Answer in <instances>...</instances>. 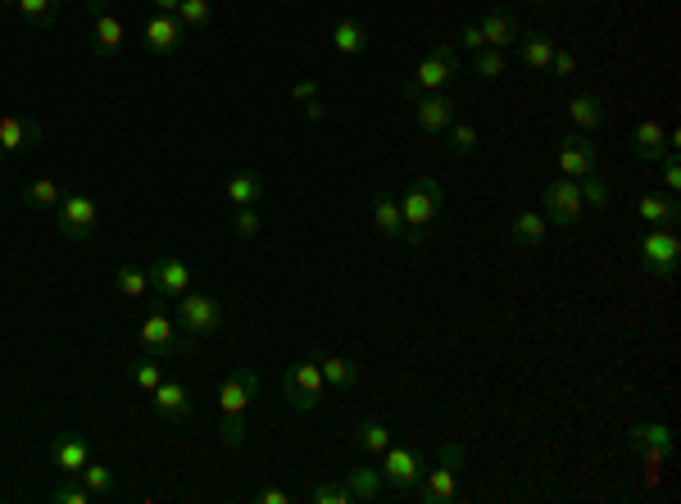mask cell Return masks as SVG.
<instances>
[{
    "mask_svg": "<svg viewBox=\"0 0 681 504\" xmlns=\"http://www.w3.org/2000/svg\"><path fill=\"white\" fill-rule=\"evenodd\" d=\"M150 409H155L164 423H191L196 418V405H191V391L182 382H159L155 391H150Z\"/></svg>",
    "mask_w": 681,
    "mask_h": 504,
    "instance_id": "2e32d148",
    "label": "cell"
},
{
    "mask_svg": "<svg viewBox=\"0 0 681 504\" xmlns=\"http://www.w3.org/2000/svg\"><path fill=\"white\" fill-rule=\"evenodd\" d=\"M468 450L459 441H445L436 450V464L423 468V482H418V500L423 504H450L459 500V468H464Z\"/></svg>",
    "mask_w": 681,
    "mask_h": 504,
    "instance_id": "277c9868",
    "label": "cell"
},
{
    "mask_svg": "<svg viewBox=\"0 0 681 504\" xmlns=\"http://www.w3.org/2000/svg\"><path fill=\"white\" fill-rule=\"evenodd\" d=\"M545 228H550V223H545V214L523 209V214L509 218V241H514V246H523V250H536L545 241Z\"/></svg>",
    "mask_w": 681,
    "mask_h": 504,
    "instance_id": "4316f807",
    "label": "cell"
},
{
    "mask_svg": "<svg viewBox=\"0 0 681 504\" xmlns=\"http://www.w3.org/2000/svg\"><path fill=\"white\" fill-rule=\"evenodd\" d=\"M282 391H287V405L296 409V414H314L318 400H323V373H318V359H300V364L287 368V377H282Z\"/></svg>",
    "mask_w": 681,
    "mask_h": 504,
    "instance_id": "52a82bcc",
    "label": "cell"
},
{
    "mask_svg": "<svg viewBox=\"0 0 681 504\" xmlns=\"http://www.w3.org/2000/svg\"><path fill=\"white\" fill-rule=\"evenodd\" d=\"M146 273H150V291H155L159 300H178L191 291V268L182 264L178 255H168V250H155Z\"/></svg>",
    "mask_w": 681,
    "mask_h": 504,
    "instance_id": "4fadbf2b",
    "label": "cell"
},
{
    "mask_svg": "<svg viewBox=\"0 0 681 504\" xmlns=\"http://www.w3.org/2000/svg\"><path fill=\"white\" fill-rule=\"evenodd\" d=\"M187 46V28L178 23V14H150L146 19V50L150 55H178Z\"/></svg>",
    "mask_w": 681,
    "mask_h": 504,
    "instance_id": "e0dca14e",
    "label": "cell"
},
{
    "mask_svg": "<svg viewBox=\"0 0 681 504\" xmlns=\"http://www.w3.org/2000/svg\"><path fill=\"white\" fill-rule=\"evenodd\" d=\"M414 119L427 137H445V128L454 123V100L445 96V91H423V96L414 100Z\"/></svg>",
    "mask_w": 681,
    "mask_h": 504,
    "instance_id": "ac0fdd59",
    "label": "cell"
},
{
    "mask_svg": "<svg viewBox=\"0 0 681 504\" xmlns=\"http://www.w3.org/2000/svg\"><path fill=\"white\" fill-rule=\"evenodd\" d=\"M314 359H318V373H323V386H336V391H355L359 368L350 364L346 355H314Z\"/></svg>",
    "mask_w": 681,
    "mask_h": 504,
    "instance_id": "f1b7e54d",
    "label": "cell"
},
{
    "mask_svg": "<svg viewBox=\"0 0 681 504\" xmlns=\"http://www.w3.org/2000/svg\"><path fill=\"white\" fill-rule=\"evenodd\" d=\"M259 391H264V382H259L255 368H237L218 386V418H223L218 436H223V445L241 450V441H246V409L259 400Z\"/></svg>",
    "mask_w": 681,
    "mask_h": 504,
    "instance_id": "6da1fadb",
    "label": "cell"
},
{
    "mask_svg": "<svg viewBox=\"0 0 681 504\" xmlns=\"http://www.w3.org/2000/svg\"><path fill=\"white\" fill-rule=\"evenodd\" d=\"M150 5H155V14H178L182 0H150Z\"/></svg>",
    "mask_w": 681,
    "mask_h": 504,
    "instance_id": "816d5d0a",
    "label": "cell"
},
{
    "mask_svg": "<svg viewBox=\"0 0 681 504\" xmlns=\"http://www.w3.org/2000/svg\"><path fill=\"white\" fill-rule=\"evenodd\" d=\"M19 14H23L28 28L46 32V28H55V19H60V0H19Z\"/></svg>",
    "mask_w": 681,
    "mask_h": 504,
    "instance_id": "e575fe53",
    "label": "cell"
},
{
    "mask_svg": "<svg viewBox=\"0 0 681 504\" xmlns=\"http://www.w3.org/2000/svg\"><path fill=\"white\" fill-rule=\"evenodd\" d=\"M636 214L650 223V228H677L681 223V200L677 196H668V191H645L641 200H636Z\"/></svg>",
    "mask_w": 681,
    "mask_h": 504,
    "instance_id": "44dd1931",
    "label": "cell"
},
{
    "mask_svg": "<svg viewBox=\"0 0 681 504\" xmlns=\"http://www.w3.org/2000/svg\"><path fill=\"white\" fill-rule=\"evenodd\" d=\"M223 196L232 200V205H259L264 200V178L259 173H250V168H241V173H232V178L223 182Z\"/></svg>",
    "mask_w": 681,
    "mask_h": 504,
    "instance_id": "83f0119b",
    "label": "cell"
},
{
    "mask_svg": "<svg viewBox=\"0 0 681 504\" xmlns=\"http://www.w3.org/2000/svg\"><path fill=\"white\" fill-rule=\"evenodd\" d=\"M19 200L28 209H41V214H55L60 209V182H50V178H37V182H28V187L19 191Z\"/></svg>",
    "mask_w": 681,
    "mask_h": 504,
    "instance_id": "d6a6232c",
    "label": "cell"
},
{
    "mask_svg": "<svg viewBox=\"0 0 681 504\" xmlns=\"http://www.w3.org/2000/svg\"><path fill=\"white\" fill-rule=\"evenodd\" d=\"M473 73L482 82H495V78H504V73H509V50H477L473 55Z\"/></svg>",
    "mask_w": 681,
    "mask_h": 504,
    "instance_id": "74e56055",
    "label": "cell"
},
{
    "mask_svg": "<svg viewBox=\"0 0 681 504\" xmlns=\"http://www.w3.org/2000/svg\"><path fill=\"white\" fill-rule=\"evenodd\" d=\"M595 159H600V150H595L591 132H568V137L559 141V173L563 178H586V173H595Z\"/></svg>",
    "mask_w": 681,
    "mask_h": 504,
    "instance_id": "5bb4252c",
    "label": "cell"
},
{
    "mask_svg": "<svg viewBox=\"0 0 681 504\" xmlns=\"http://www.w3.org/2000/svg\"><path fill=\"white\" fill-rule=\"evenodd\" d=\"M82 5L91 10V50H96V60H119L123 46H128L123 19L105 10V0H82Z\"/></svg>",
    "mask_w": 681,
    "mask_h": 504,
    "instance_id": "9c48e42d",
    "label": "cell"
},
{
    "mask_svg": "<svg viewBox=\"0 0 681 504\" xmlns=\"http://www.w3.org/2000/svg\"><path fill=\"white\" fill-rule=\"evenodd\" d=\"M373 223L386 241L405 237V218H400V200H395L391 187H373Z\"/></svg>",
    "mask_w": 681,
    "mask_h": 504,
    "instance_id": "603a6c76",
    "label": "cell"
},
{
    "mask_svg": "<svg viewBox=\"0 0 681 504\" xmlns=\"http://www.w3.org/2000/svg\"><path fill=\"white\" fill-rule=\"evenodd\" d=\"M114 291H123L128 300H141L150 291V273L141 264H119L114 268Z\"/></svg>",
    "mask_w": 681,
    "mask_h": 504,
    "instance_id": "836d02e7",
    "label": "cell"
},
{
    "mask_svg": "<svg viewBox=\"0 0 681 504\" xmlns=\"http://www.w3.org/2000/svg\"><path fill=\"white\" fill-rule=\"evenodd\" d=\"M568 119H573V132H595L604 128V100L600 96H573V105H568Z\"/></svg>",
    "mask_w": 681,
    "mask_h": 504,
    "instance_id": "f546056e",
    "label": "cell"
},
{
    "mask_svg": "<svg viewBox=\"0 0 681 504\" xmlns=\"http://www.w3.org/2000/svg\"><path fill=\"white\" fill-rule=\"evenodd\" d=\"M632 450H641L645 459H668L672 455V427L668 423H636L627 432Z\"/></svg>",
    "mask_w": 681,
    "mask_h": 504,
    "instance_id": "7402d4cb",
    "label": "cell"
},
{
    "mask_svg": "<svg viewBox=\"0 0 681 504\" xmlns=\"http://www.w3.org/2000/svg\"><path fill=\"white\" fill-rule=\"evenodd\" d=\"M255 500H259V504H291V491H282V486H264Z\"/></svg>",
    "mask_w": 681,
    "mask_h": 504,
    "instance_id": "681fc988",
    "label": "cell"
},
{
    "mask_svg": "<svg viewBox=\"0 0 681 504\" xmlns=\"http://www.w3.org/2000/svg\"><path fill=\"white\" fill-rule=\"evenodd\" d=\"M178 23L187 32H205L209 23H214V14H209V0H182L178 5Z\"/></svg>",
    "mask_w": 681,
    "mask_h": 504,
    "instance_id": "60d3db41",
    "label": "cell"
},
{
    "mask_svg": "<svg viewBox=\"0 0 681 504\" xmlns=\"http://www.w3.org/2000/svg\"><path fill=\"white\" fill-rule=\"evenodd\" d=\"M373 46V37H368L364 19H355V14H346V19L332 28V50L336 55H346V60H355V55H364V50Z\"/></svg>",
    "mask_w": 681,
    "mask_h": 504,
    "instance_id": "cb8c5ba5",
    "label": "cell"
},
{
    "mask_svg": "<svg viewBox=\"0 0 681 504\" xmlns=\"http://www.w3.org/2000/svg\"><path fill=\"white\" fill-rule=\"evenodd\" d=\"M323 114H327L323 100H309V105H305V119H309V123H323Z\"/></svg>",
    "mask_w": 681,
    "mask_h": 504,
    "instance_id": "f907efd6",
    "label": "cell"
},
{
    "mask_svg": "<svg viewBox=\"0 0 681 504\" xmlns=\"http://www.w3.org/2000/svg\"><path fill=\"white\" fill-rule=\"evenodd\" d=\"M46 128L37 119H23V114H0V155H28L41 146Z\"/></svg>",
    "mask_w": 681,
    "mask_h": 504,
    "instance_id": "9a60e30c",
    "label": "cell"
},
{
    "mask_svg": "<svg viewBox=\"0 0 681 504\" xmlns=\"http://www.w3.org/2000/svg\"><path fill=\"white\" fill-rule=\"evenodd\" d=\"M454 78H459V46L454 41H436L418 60V69L400 82V100H418L423 91H445Z\"/></svg>",
    "mask_w": 681,
    "mask_h": 504,
    "instance_id": "3957f363",
    "label": "cell"
},
{
    "mask_svg": "<svg viewBox=\"0 0 681 504\" xmlns=\"http://www.w3.org/2000/svg\"><path fill=\"white\" fill-rule=\"evenodd\" d=\"M346 491H350V500H377V495L386 491L382 468H368V464L350 468V473H346Z\"/></svg>",
    "mask_w": 681,
    "mask_h": 504,
    "instance_id": "1f68e13d",
    "label": "cell"
},
{
    "mask_svg": "<svg viewBox=\"0 0 681 504\" xmlns=\"http://www.w3.org/2000/svg\"><path fill=\"white\" fill-rule=\"evenodd\" d=\"M477 28H482V41H486L491 50H509V46L518 41V32H523L509 10H491L486 19H477Z\"/></svg>",
    "mask_w": 681,
    "mask_h": 504,
    "instance_id": "d4e9b609",
    "label": "cell"
},
{
    "mask_svg": "<svg viewBox=\"0 0 681 504\" xmlns=\"http://www.w3.org/2000/svg\"><path fill=\"white\" fill-rule=\"evenodd\" d=\"M291 100H296V105H309V100H318V82H314V78L296 82V87H291Z\"/></svg>",
    "mask_w": 681,
    "mask_h": 504,
    "instance_id": "c3c4849f",
    "label": "cell"
},
{
    "mask_svg": "<svg viewBox=\"0 0 681 504\" xmlns=\"http://www.w3.org/2000/svg\"><path fill=\"white\" fill-rule=\"evenodd\" d=\"M173 323L182 327L187 341H205V336H214L223 327V305L214 296H205V291H187V296H178V318Z\"/></svg>",
    "mask_w": 681,
    "mask_h": 504,
    "instance_id": "5b68a950",
    "label": "cell"
},
{
    "mask_svg": "<svg viewBox=\"0 0 681 504\" xmlns=\"http://www.w3.org/2000/svg\"><path fill=\"white\" fill-rule=\"evenodd\" d=\"M541 205H545V223H554V228H573L586 209L577 178H550L541 187Z\"/></svg>",
    "mask_w": 681,
    "mask_h": 504,
    "instance_id": "8fae6325",
    "label": "cell"
},
{
    "mask_svg": "<svg viewBox=\"0 0 681 504\" xmlns=\"http://www.w3.org/2000/svg\"><path fill=\"white\" fill-rule=\"evenodd\" d=\"M0 10H19V0H0Z\"/></svg>",
    "mask_w": 681,
    "mask_h": 504,
    "instance_id": "f5cc1de1",
    "label": "cell"
},
{
    "mask_svg": "<svg viewBox=\"0 0 681 504\" xmlns=\"http://www.w3.org/2000/svg\"><path fill=\"white\" fill-rule=\"evenodd\" d=\"M309 500L314 504H355L346 491V482H314L309 486Z\"/></svg>",
    "mask_w": 681,
    "mask_h": 504,
    "instance_id": "ee69618b",
    "label": "cell"
},
{
    "mask_svg": "<svg viewBox=\"0 0 681 504\" xmlns=\"http://www.w3.org/2000/svg\"><path fill=\"white\" fill-rule=\"evenodd\" d=\"M445 209V187L436 178H414L405 187V196H400V218H405V246L423 250L427 237H432L436 228V218H441Z\"/></svg>",
    "mask_w": 681,
    "mask_h": 504,
    "instance_id": "7a4b0ae2",
    "label": "cell"
},
{
    "mask_svg": "<svg viewBox=\"0 0 681 504\" xmlns=\"http://www.w3.org/2000/svg\"><path fill=\"white\" fill-rule=\"evenodd\" d=\"M518 60H523V69H532V73H550L554 41L545 37V32H518Z\"/></svg>",
    "mask_w": 681,
    "mask_h": 504,
    "instance_id": "484cf974",
    "label": "cell"
},
{
    "mask_svg": "<svg viewBox=\"0 0 681 504\" xmlns=\"http://www.w3.org/2000/svg\"><path fill=\"white\" fill-rule=\"evenodd\" d=\"M55 228H60L64 241H91L100 228V205L96 196H87V191H73V196L60 200V209H55Z\"/></svg>",
    "mask_w": 681,
    "mask_h": 504,
    "instance_id": "8992f818",
    "label": "cell"
},
{
    "mask_svg": "<svg viewBox=\"0 0 681 504\" xmlns=\"http://www.w3.org/2000/svg\"><path fill=\"white\" fill-rule=\"evenodd\" d=\"M391 441H395V432L382 423V418H364V423L355 427V450L359 455H382Z\"/></svg>",
    "mask_w": 681,
    "mask_h": 504,
    "instance_id": "4dcf8cb0",
    "label": "cell"
},
{
    "mask_svg": "<svg viewBox=\"0 0 681 504\" xmlns=\"http://www.w3.org/2000/svg\"><path fill=\"white\" fill-rule=\"evenodd\" d=\"M78 477H82V486H87L96 500H109V495L119 491V486H114V473H109L105 464H91V459H87V468H82Z\"/></svg>",
    "mask_w": 681,
    "mask_h": 504,
    "instance_id": "ab89813d",
    "label": "cell"
},
{
    "mask_svg": "<svg viewBox=\"0 0 681 504\" xmlns=\"http://www.w3.org/2000/svg\"><path fill=\"white\" fill-rule=\"evenodd\" d=\"M668 150H677V132H663V123L645 119L641 128L632 132V155L641 159V164H654V159H663Z\"/></svg>",
    "mask_w": 681,
    "mask_h": 504,
    "instance_id": "ffe728a7",
    "label": "cell"
},
{
    "mask_svg": "<svg viewBox=\"0 0 681 504\" xmlns=\"http://www.w3.org/2000/svg\"><path fill=\"white\" fill-rule=\"evenodd\" d=\"M577 191H582V205H586V209H609V182H604L600 173H586V178H577Z\"/></svg>",
    "mask_w": 681,
    "mask_h": 504,
    "instance_id": "b9f144b4",
    "label": "cell"
},
{
    "mask_svg": "<svg viewBox=\"0 0 681 504\" xmlns=\"http://www.w3.org/2000/svg\"><path fill=\"white\" fill-rule=\"evenodd\" d=\"M550 73H554V78H573V73H577V55H573V50H559V46H554Z\"/></svg>",
    "mask_w": 681,
    "mask_h": 504,
    "instance_id": "bcb514c9",
    "label": "cell"
},
{
    "mask_svg": "<svg viewBox=\"0 0 681 504\" xmlns=\"http://www.w3.org/2000/svg\"><path fill=\"white\" fill-rule=\"evenodd\" d=\"M663 191H668V196H677V191H681V164H677V150H668V155H663Z\"/></svg>",
    "mask_w": 681,
    "mask_h": 504,
    "instance_id": "f6af8a7d",
    "label": "cell"
},
{
    "mask_svg": "<svg viewBox=\"0 0 681 504\" xmlns=\"http://www.w3.org/2000/svg\"><path fill=\"white\" fill-rule=\"evenodd\" d=\"M459 46H464V50H473V55H477V50H486L482 28H477V23H464V32H459Z\"/></svg>",
    "mask_w": 681,
    "mask_h": 504,
    "instance_id": "7dc6e473",
    "label": "cell"
},
{
    "mask_svg": "<svg viewBox=\"0 0 681 504\" xmlns=\"http://www.w3.org/2000/svg\"><path fill=\"white\" fill-rule=\"evenodd\" d=\"M128 377H132V386H137V391H155L159 382H164V364H155V355H141V359H132L128 364Z\"/></svg>",
    "mask_w": 681,
    "mask_h": 504,
    "instance_id": "8d00e7d4",
    "label": "cell"
},
{
    "mask_svg": "<svg viewBox=\"0 0 681 504\" xmlns=\"http://www.w3.org/2000/svg\"><path fill=\"white\" fill-rule=\"evenodd\" d=\"M137 341H141V355H155V359L178 355V323L168 318L164 305L146 309V318H141V327H137Z\"/></svg>",
    "mask_w": 681,
    "mask_h": 504,
    "instance_id": "7c38bea8",
    "label": "cell"
},
{
    "mask_svg": "<svg viewBox=\"0 0 681 504\" xmlns=\"http://www.w3.org/2000/svg\"><path fill=\"white\" fill-rule=\"evenodd\" d=\"M445 141H450V155L473 159V155H477V141H482V132H477L473 123H459V119H454L450 128H445Z\"/></svg>",
    "mask_w": 681,
    "mask_h": 504,
    "instance_id": "d590c367",
    "label": "cell"
},
{
    "mask_svg": "<svg viewBox=\"0 0 681 504\" xmlns=\"http://www.w3.org/2000/svg\"><path fill=\"white\" fill-rule=\"evenodd\" d=\"M232 232H237L241 241H255L259 232H264V218H259V205H241L237 218H232Z\"/></svg>",
    "mask_w": 681,
    "mask_h": 504,
    "instance_id": "7bdbcfd3",
    "label": "cell"
},
{
    "mask_svg": "<svg viewBox=\"0 0 681 504\" xmlns=\"http://www.w3.org/2000/svg\"><path fill=\"white\" fill-rule=\"evenodd\" d=\"M636 250H641L645 273H654V277H672L681 268V237H677V228H650Z\"/></svg>",
    "mask_w": 681,
    "mask_h": 504,
    "instance_id": "30bf717a",
    "label": "cell"
},
{
    "mask_svg": "<svg viewBox=\"0 0 681 504\" xmlns=\"http://www.w3.org/2000/svg\"><path fill=\"white\" fill-rule=\"evenodd\" d=\"M423 459L409 450V445H386L382 450V482H386V491L391 495H409V491H418V482H423Z\"/></svg>",
    "mask_w": 681,
    "mask_h": 504,
    "instance_id": "ba28073f",
    "label": "cell"
},
{
    "mask_svg": "<svg viewBox=\"0 0 681 504\" xmlns=\"http://www.w3.org/2000/svg\"><path fill=\"white\" fill-rule=\"evenodd\" d=\"M50 464L60 468V473H73L78 477L82 468H87V459H91V445H87V436H78V432H60L55 441H50Z\"/></svg>",
    "mask_w": 681,
    "mask_h": 504,
    "instance_id": "d6986e66",
    "label": "cell"
},
{
    "mask_svg": "<svg viewBox=\"0 0 681 504\" xmlns=\"http://www.w3.org/2000/svg\"><path fill=\"white\" fill-rule=\"evenodd\" d=\"M50 500H55V504H96V495H91L87 486H82V477L64 473V482L50 486Z\"/></svg>",
    "mask_w": 681,
    "mask_h": 504,
    "instance_id": "f35d334b",
    "label": "cell"
}]
</instances>
